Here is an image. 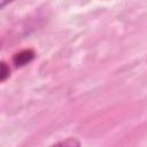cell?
Returning a JSON list of instances; mask_svg holds the SVG:
<instances>
[{"mask_svg":"<svg viewBox=\"0 0 147 147\" xmlns=\"http://www.w3.org/2000/svg\"><path fill=\"white\" fill-rule=\"evenodd\" d=\"M33 59H34V52L32 49H24V51L17 53V54H15L14 63L17 67H22V65H25V64L30 63Z\"/></svg>","mask_w":147,"mask_h":147,"instance_id":"cell-1","label":"cell"},{"mask_svg":"<svg viewBox=\"0 0 147 147\" xmlns=\"http://www.w3.org/2000/svg\"><path fill=\"white\" fill-rule=\"evenodd\" d=\"M0 76H1V82H5L7 79V77L9 76V69L7 68L6 63L2 62L1 63V71H0Z\"/></svg>","mask_w":147,"mask_h":147,"instance_id":"cell-2","label":"cell"},{"mask_svg":"<svg viewBox=\"0 0 147 147\" xmlns=\"http://www.w3.org/2000/svg\"><path fill=\"white\" fill-rule=\"evenodd\" d=\"M57 145H64V146H67V145H69V146H78L79 145V142L78 141H76V140H74V139H68V140H65V141H62V142H59Z\"/></svg>","mask_w":147,"mask_h":147,"instance_id":"cell-3","label":"cell"},{"mask_svg":"<svg viewBox=\"0 0 147 147\" xmlns=\"http://www.w3.org/2000/svg\"><path fill=\"white\" fill-rule=\"evenodd\" d=\"M10 1H13V0H1V7L3 8L8 2H10Z\"/></svg>","mask_w":147,"mask_h":147,"instance_id":"cell-4","label":"cell"}]
</instances>
